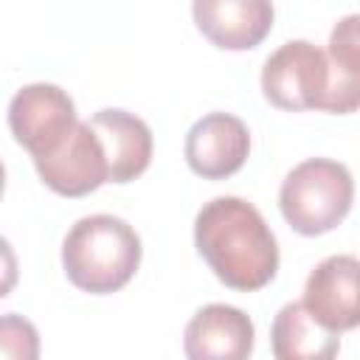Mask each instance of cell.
I'll return each instance as SVG.
<instances>
[{
    "label": "cell",
    "mask_w": 360,
    "mask_h": 360,
    "mask_svg": "<svg viewBox=\"0 0 360 360\" xmlns=\"http://www.w3.org/2000/svg\"><path fill=\"white\" fill-rule=\"evenodd\" d=\"M354 202L352 172L329 158L298 163L281 183L278 208L287 225L301 236H321L338 228Z\"/></svg>",
    "instance_id": "3957f363"
},
{
    "label": "cell",
    "mask_w": 360,
    "mask_h": 360,
    "mask_svg": "<svg viewBox=\"0 0 360 360\" xmlns=\"http://www.w3.org/2000/svg\"><path fill=\"white\" fill-rule=\"evenodd\" d=\"M39 180L62 197H84L110 183L107 152L87 121H79L70 135L45 158L34 160Z\"/></svg>",
    "instance_id": "8992f818"
},
{
    "label": "cell",
    "mask_w": 360,
    "mask_h": 360,
    "mask_svg": "<svg viewBox=\"0 0 360 360\" xmlns=\"http://www.w3.org/2000/svg\"><path fill=\"white\" fill-rule=\"evenodd\" d=\"M194 245L214 276L239 292L262 290L278 270L276 236L259 208L242 197L208 200L194 219Z\"/></svg>",
    "instance_id": "6da1fadb"
},
{
    "label": "cell",
    "mask_w": 360,
    "mask_h": 360,
    "mask_svg": "<svg viewBox=\"0 0 360 360\" xmlns=\"http://www.w3.org/2000/svg\"><path fill=\"white\" fill-rule=\"evenodd\" d=\"M270 343L276 360H338L340 352L338 332L321 326L298 301L278 309L273 318Z\"/></svg>",
    "instance_id": "4fadbf2b"
},
{
    "label": "cell",
    "mask_w": 360,
    "mask_h": 360,
    "mask_svg": "<svg viewBox=\"0 0 360 360\" xmlns=\"http://www.w3.org/2000/svg\"><path fill=\"white\" fill-rule=\"evenodd\" d=\"M79 124L73 98L48 82L25 84L14 93L8 104V127L14 141L34 158L51 155Z\"/></svg>",
    "instance_id": "5b68a950"
},
{
    "label": "cell",
    "mask_w": 360,
    "mask_h": 360,
    "mask_svg": "<svg viewBox=\"0 0 360 360\" xmlns=\"http://www.w3.org/2000/svg\"><path fill=\"white\" fill-rule=\"evenodd\" d=\"M98 135L107 163H110V183H129L141 177L152 163V129L143 118L127 110H98L87 121Z\"/></svg>",
    "instance_id": "8fae6325"
},
{
    "label": "cell",
    "mask_w": 360,
    "mask_h": 360,
    "mask_svg": "<svg viewBox=\"0 0 360 360\" xmlns=\"http://www.w3.org/2000/svg\"><path fill=\"white\" fill-rule=\"evenodd\" d=\"M183 349L188 360H248L253 352V321L239 307L208 304L186 323Z\"/></svg>",
    "instance_id": "9c48e42d"
},
{
    "label": "cell",
    "mask_w": 360,
    "mask_h": 360,
    "mask_svg": "<svg viewBox=\"0 0 360 360\" xmlns=\"http://www.w3.org/2000/svg\"><path fill=\"white\" fill-rule=\"evenodd\" d=\"M250 152V132L242 118L231 112H208L191 124L186 135V163L205 180H225L236 174Z\"/></svg>",
    "instance_id": "ba28073f"
},
{
    "label": "cell",
    "mask_w": 360,
    "mask_h": 360,
    "mask_svg": "<svg viewBox=\"0 0 360 360\" xmlns=\"http://www.w3.org/2000/svg\"><path fill=\"white\" fill-rule=\"evenodd\" d=\"M329 90V62L326 51L309 39H290L273 51L262 68L264 98L290 112L321 110Z\"/></svg>",
    "instance_id": "277c9868"
},
{
    "label": "cell",
    "mask_w": 360,
    "mask_h": 360,
    "mask_svg": "<svg viewBox=\"0 0 360 360\" xmlns=\"http://www.w3.org/2000/svg\"><path fill=\"white\" fill-rule=\"evenodd\" d=\"M194 22L222 51L256 48L273 28V3L267 0H197Z\"/></svg>",
    "instance_id": "30bf717a"
},
{
    "label": "cell",
    "mask_w": 360,
    "mask_h": 360,
    "mask_svg": "<svg viewBox=\"0 0 360 360\" xmlns=\"http://www.w3.org/2000/svg\"><path fill=\"white\" fill-rule=\"evenodd\" d=\"M141 264V236L112 214H93L73 222L62 242V267L73 287L107 295L129 284Z\"/></svg>",
    "instance_id": "7a4b0ae2"
},
{
    "label": "cell",
    "mask_w": 360,
    "mask_h": 360,
    "mask_svg": "<svg viewBox=\"0 0 360 360\" xmlns=\"http://www.w3.org/2000/svg\"><path fill=\"white\" fill-rule=\"evenodd\" d=\"M307 312L332 332L360 326V259L338 253L315 264L304 284Z\"/></svg>",
    "instance_id": "52a82bcc"
},
{
    "label": "cell",
    "mask_w": 360,
    "mask_h": 360,
    "mask_svg": "<svg viewBox=\"0 0 360 360\" xmlns=\"http://www.w3.org/2000/svg\"><path fill=\"white\" fill-rule=\"evenodd\" d=\"M329 90L321 110L346 115L360 110V14H346L335 22L326 48Z\"/></svg>",
    "instance_id": "7c38bea8"
},
{
    "label": "cell",
    "mask_w": 360,
    "mask_h": 360,
    "mask_svg": "<svg viewBox=\"0 0 360 360\" xmlns=\"http://www.w3.org/2000/svg\"><path fill=\"white\" fill-rule=\"evenodd\" d=\"M0 360H39L37 326L14 312L0 318Z\"/></svg>",
    "instance_id": "5bb4252c"
}]
</instances>
